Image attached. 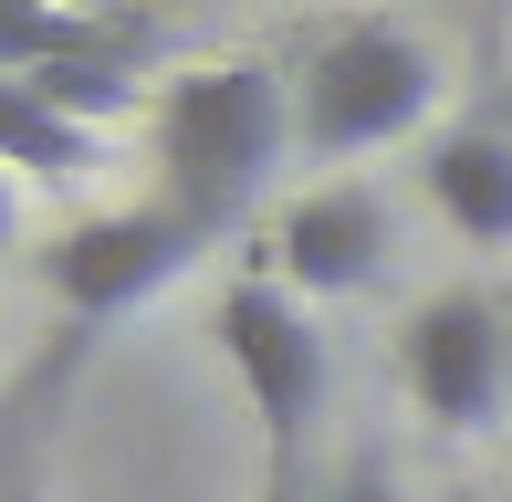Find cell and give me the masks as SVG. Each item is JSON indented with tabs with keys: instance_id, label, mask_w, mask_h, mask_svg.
<instances>
[{
	"instance_id": "obj_13",
	"label": "cell",
	"mask_w": 512,
	"mask_h": 502,
	"mask_svg": "<svg viewBox=\"0 0 512 502\" xmlns=\"http://www.w3.org/2000/svg\"><path fill=\"white\" fill-rule=\"evenodd\" d=\"M502 126H512V116H502Z\"/></svg>"
},
{
	"instance_id": "obj_8",
	"label": "cell",
	"mask_w": 512,
	"mask_h": 502,
	"mask_svg": "<svg viewBox=\"0 0 512 502\" xmlns=\"http://www.w3.org/2000/svg\"><path fill=\"white\" fill-rule=\"evenodd\" d=\"M0 168H32V178H84L95 168V126L63 116L32 74H0Z\"/></svg>"
},
{
	"instance_id": "obj_3",
	"label": "cell",
	"mask_w": 512,
	"mask_h": 502,
	"mask_svg": "<svg viewBox=\"0 0 512 502\" xmlns=\"http://www.w3.org/2000/svg\"><path fill=\"white\" fill-rule=\"evenodd\" d=\"M209 335H220L230 377H241L251 419H262V471H304V440H314V419H324V387H335V356H324L304 293H293L272 262H251V272L220 283Z\"/></svg>"
},
{
	"instance_id": "obj_11",
	"label": "cell",
	"mask_w": 512,
	"mask_h": 502,
	"mask_svg": "<svg viewBox=\"0 0 512 502\" xmlns=\"http://www.w3.org/2000/svg\"><path fill=\"white\" fill-rule=\"evenodd\" d=\"M11 241H21V199H11V178H0V262H11Z\"/></svg>"
},
{
	"instance_id": "obj_4",
	"label": "cell",
	"mask_w": 512,
	"mask_h": 502,
	"mask_svg": "<svg viewBox=\"0 0 512 502\" xmlns=\"http://www.w3.org/2000/svg\"><path fill=\"white\" fill-rule=\"evenodd\" d=\"M199 251H209V231H199L189 210H168V199H126V210H95V220H74V231H53L42 283H53V304L74 314L84 335H95V325H115V314L157 304Z\"/></svg>"
},
{
	"instance_id": "obj_2",
	"label": "cell",
	"mask_w": 512,
	"mask_h": 502,
	"mask_svg": "<svg viewBox=\"0 0 512 502\" xmlns=\"http://www.w3.org/2000/svg\"><path fill=\"white\" fill-rule=\"evenodd\" d=\"M429 105H439V53L429 42L408 21H345L293 74V147L345 168V157H377L398 136H418Z\"/></svg>"
},
{
	"instance_id": "obj_1",
	"label": "cell",
	"mask_w": 512,
	"mask_h": 502,
	"mask_svg": "<svg viewBox=\"0 0 512 502\" xmlns=\"http://www.w3.org/2000/svg\"><path fill=\"white\" fill-rule=\"evenodd\" d=\"M293 157V74L230 53V63H189L157 95V199L189 210L209 241L230 220H251V199L272 189V168Z\"/></svg>"
},
{
	"instance_id": "obj_5",
	"label": "cell",
	"mask_w": 512,
	"mask_h": 502,
	"mask_svg": "<svg viewBox=\"0 0 512 502\" xmlns=\"http://www.w3.org/2000/svg\"><path fill=\"white\" fill-rule=\"evenodd\" d=\"M398 387H408L418 419L450 429V440L492 429L502 398H512V325H502V304L471 293V283L429 293V304L398 325Z\"/></svg>"
},
{
	"instance_id": "obj_6",
	"label": "cell",
	"mask_w": 512,
	"mask_h": 502,
	"mask_svg": "<svg viewBox=\"0 0 512 502\" xmlns=\"http://www.w3.org/2000/svg\"><path fill=\"white\" fill-rule=\"evenodd\" d=\"M387 251H398V220H387V199L366 189V178H324V189H304L272 220V272H283L304 304L366 293L387 272Z\"/></svg>"
},
{
	"instance_id": "obj_10",
	"label": "cell",
	"mask_w": 512,
	"mask_h": 502,
	"mask_svg": "<svg viewBox=\"0 0 512 502\" xmlns=\"http://www.w3.org/2000/svg\"><path fill=\"white\" fill-rule=\"evenodd\" d=\"M262 502H324V492L304 482V471H262Z\"/></svg>"
},
{
	"instance_id": "obj_7",
	"label": "cell",
	"mask_w": 512,
	"mask_h": 502,
	"mask_svg": "<svg viewBox=\"0 0 512 502\" xmlns=\"http://www.w3.org/2000/svg\"><path fill=\"white\" fill-rule=\"evenodd\" d=\"M418 189H429V210L450 220L471 251H512V126L502 116H471V126L429 136Z\"/></svg>"
},
{
	"instance_id": "obj_12",
	"label": "cell",
	"mask_w": 512,
	"mask_h": 502,
	"mask_svg": "<svg viewBox=\"0 0 512 502\" xmlns=\"http://www.w3.org/2000/svg\"><path fill=\"white\" fill-rule=\"evenodd\" d=\"M0 502H21V492H0Z\"/></svg>"
},
{
	"instance_id": "obj_9",
	"label": "cell",
	"mask_w": 512,
	"mask_h": 502,
	"mask_svg": "<svg viewBox=\"0 0 512 502\" xmlns=\"http://www.w3.org/2000/svg\"><path fill=\"white\" fill-rule=\"evenodd\" d=\"M324 502H398V482H387V461L366 450V461H345V471H335V492H324Z\"/></svg>"
}]
</instances>
